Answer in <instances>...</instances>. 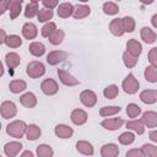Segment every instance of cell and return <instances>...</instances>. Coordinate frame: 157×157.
Masks as SVG:
<instances>
[{
  "label": "cell",
  "mask_w": 157,
  "mask_h": 157,
  "mask_svg": "<svg viewBox=\"0 0 157 157\" xmlns=\"http://www.w3.org/2000/svg\"><path fill=\"white\" fill-rule=\"evenodd\" d=\"M6 131H7V134L10 136L18 139V137H22L23 134L27 131V125L22 120H16V121H12V123H10L7 125Z\"/></svg>",
  "instance_id": "cell-1"
},
{
  "label": "cell",
  "mask_w": 157,
  "mask_h": 157,
  "mask_svg": "<svg viewBox=\"0 0 157 157\" xmlns=\"http://www.w3.org/2000/svg\"><path fill=\"white\" fill-rule=\"evenodd\" d=\"M45 72L44 65L40 61H31L27 65V75L32 78H37Z\"/></svg>",
  "instance_id": "cell-2"
},
{
  "label": "cell",
  "mask_w": 157,
  "mask_h": 157,
  "mask_svg": "<svg viewBox=\"0 0 157 157\" xmlns=\"http://www.w3.org/2000/svg\"><path fill=\"white\" fill-rule=\"evenodd\" d=\"M123 88H124V92L128 94H132L139 90V81L135 78L132 74H129L126 78L123 81Z\"/></svg>",
  "instance_id": "cell-3"
},
{
  "label": "cell",
  "mask_w": 157,
  "mask_h": 157,
  "mask_svg": "<svg viewBox=\"0 0 157 157\" xmlns=\"http://www.w3.org/2000/svg\"><path fill=\"white\" fill-rule=\"evenodd\" d=\"M1 115L4 119H10V118H13L16 115V105L13 102H10V101H6V102H2L1 104Z\"/></svg>",
  "instance_id": "cell-4"
},
{
  "label": "cell",
  "mask_w": 157,
  "mask_h": 157,
  "mask_svg": "<svg viewBox=\"0 0 157 157\" xmlns=\"http://www.w3.org/2000/svg\"><path fill=\"white\" fill-rule=\"evenodd\" d=\"M80 99L82 102L83 105L86 107H93L97 102V96L93 91H90V90H86V91H82L81 94H80Z\"/></svg>",
  "instance_id": "cell-5"
},
{
  "label": "cell",
  "mask_w": 157,
  "mask_h": 157,
  "mask_svg": "<svg viewBox=\"0 0 157 157\" xmlns=\"http://www.w3.org/2000/svg\"><path fill=\"white\" fill-rule=\"evenodd\" d=\"M40 88H42L43 93H45V94H48V96L55 94V93L58 92V90H59L58 83H56L53 78H47V80H44V81L42 82V85H40Z\"/></svg>",
  "instance_id": "cell-6"
},
{
  "label": "cell",
  "mask_w": 157,
  "mask_h": 157,
  "mask_svg": "<svg viewBox=\"0 0 157 157\" xmlns=\"http://www.w3.org/2000/svg\"><path fill=\"white\" fill-rule=\"evenodd\" d=\"M67 58V53L66 52H63V50H54L52 53L48 54L47 56V61L50 64V65H56L58 63L63 61L64 59Z\"/></svg>",
  "instance_id": "cell-7"
},
{
  "label": "cell",
  "mask_w": 157,
  "mask_h": 157,
  "mask_svg": "<svg viewBox=\"0 0 157 157\" xmlns=\"http://www.w3.org/2000/svg\"><path fill=\"white\" fill-rule=\"evenodd\" d=\"M58 76L60 78V81L66 86H76V85H78V80L75 78L72 75H70L69 72H66L64 70H58Z\"/></svg>",
  "instance_id": "cell-8"
},
{
  "label": "cell",
  "mask_w": 157,
  "mask_h": 157,
  "mask_svg": "<svg viewBox=\"0 0 157 157\" xmlns=\"http://www.w3.org/2000/svg\"><path fill=\"white\" fill-rule=\"evenodd\" d=\"M71 121L76 125H82L87 121V113L82 109H75L71 113Z\"/></svg>",
  "instance_id": "cell-9"
},
{
  "label": "cell",
  "mask_w": 157,
  "mask_h": 157,
  "mask_svg": "<svg viewBox=\"0 0 157 157\" xmlns=\"http://www.w3.org/2000/svg\"><path fill=\"white\" fill-rule=\"evenodd\" d=\"M22 148V145L21 142H17V141H12V142H9L5 145L4 147V151H5V155L9 156V157H13L16 156Z\"/></svg>",
  "instance_id": "cell-10"
},
{
  "label": "cell",
  "mask_w": 157,
  "mask_h": 157,
  "mask_svg": "<svg viewBox=\"0 0 157 157\" xmlns=\"http://www.w3.org/2000/svg\"><path fill=\"white\" fill-rule=\"evenodd\" d=\"M124 124V120L121 118H113V119H105L101 123V125L108 130H117Z\"/></svg>",
  "instance_id": "cell-11"
},
{
  "label": "cell",
  "mask_w": 157,
  "mask_h": 157,
  "mask_svg": "<svg viewBox=\"0 0 157 157\" xmlns=\"http://www.w3.org/2000/svg\"><path fill=\"white\" fill-rule=\"evenodd\" d=\"M144 124L147 128H156L157 126V113L155 112H145L142 114V119Z\"/></svg>",
  "instance_id": "cell-12"
},
{
  "label": "cell",
  "mask_w": 157,
  "mask_h": 157,
  "mask_svg": "<svg viewBox=\"0 0 157 157\" xmlns=\"http://www.w3.org/2000/svg\"><path fill=\"white\" fill-rule=\"evenodd\" d=\"M22 34L28 40L36 38V36H37V27H36V25H33L31 22L25 23L23 27H22Z\"/></svg>",
  "instance_id": "cell-13"
},
{
  "label": "cell",
  "mask_w": 157,
  "mask_h": 157,
  "mask_svg": "<svg viewBox=\"0 0 157 157\" xmlns=\"http://www.w3.org/2000/svg\"><path fill=\"white\" fill-rule=\"evenodd\" d=\"M54 132H55V135H56L58 137H60V139H69V137H71L72 134H74V131H72V129H71L70 126L63 125V124H61V125H58V126L55 128Z\"/></svg>",
  "instance_id": "cell-14"
},
{
  "label": "cell",
  "mask_w": 157,
  "mask_h": 157,
  "mask_svg": "<svg viewBox=\"0 0 157 157\" xmlns=\"http://www.w3.org/2000/svg\"><path fill=\"white\" fill-rule=\"evenodd\" d=\"M140 98L144 103L146 104H152L157 101V91H153V90H145L141 92L140 94Z\"/></svg>",
  "instance_id": "cell-15"
},
{
  "label": "cell",
  "mask_w": 157,
  "mask_h": 157,
  "mask_svg": "<svg viewBox=\"0 0 157 157\" xmlns=\"http://www.w3.org/2000/svg\"><path fill=\"white\" fill-rule=\"evenodd\" d=\"M20 102L26 108H33L37 104V98H36V96L33 93L27 92V93H25L23 96L20 97Z\"/></svg>",
  "instance_id": "cell-16"
},
{
  "label": "cell",
  "mask_w": 157,
  "mask_h": 157,
  "mask_svg": "<svg viewBox=\"0 0 157 157\" xmlns=\"http://www.w3.org/2000/svg\"><path fill=\"white\" fill-rule=\"evenodd\" d=\"M118 153H119V148L114 144L104 145L101 150V155L103 157H115V156H118Z\"/></svg>",
  "instance_id": "cell-17"
},
{
  "label": "cell",
  "mask_w": 157,
  "mask_h": 157,
  "mask_svg": "<svg viewBox=\"0 0 157 157\" xmlns=\"http://www.w3.org/2000/svg\"><path fill=\"white\" fill-rule=\"evenodd\" d=\"M109 29L114 36H121L125 31H124V26H123V20L120 18H115L110 22L109 25Z\"/></svg>",
  "instance_id": "cell-18"
},
{
  "label": "cell",
  "mask_w": 157,
  "mask_h": 157,
  "mask_svg": "<svg viewBox=\"0 0 157 157\" xmlns=\"http://www.w3.org/2000/svg\"><path fill=\"white\" fill-rule=\"evenodd\" d=\"M74 13V6L69 2H64L60 4L58 7V15L63 18H67L69 16H71Z\"/></svg>",
  "instance_id": "cell-19"
},
{
  "label": "cell",
  "mask_w": 157,
  "mask_h": 157,
  "mask_svg": "<svg viewBox=\"0 0 157 157\" xmlns=\"http://www.w3.org/2000/svg\"><path fill=\"white\" fill-rule=\"evenodd\" d=\"M22 1L23 0H10L9 9H10V17H11V20H15L20 15Z\"/></svg>",
  "instance_id": "cell-20"
},
{
  "label": "cell",
  "mask_w": 157,
  "mask_h": 157,
  "mask_svg": "<svg viewBox=\"0 0 157 157\" xmlns=\"http://www.w3.org/2000/svg\"><path fill=\"white\" fill-rule=\"evenodd\" d=\"M141 38L147 44H151V43H153L156 40V33L150 27H142L141 28Z\"/></svg>",
  "instance_id": "cell-21"
},
{
  "label": "cell",
  "mask_w": 157,
  "mask_h": 157,
  "mask_svg": "<svg viewBox=\"0 0 157 157\" xmlns=\"http://www.w3.org/2000/svg\"><path fill=\"white\" fill-rule=\"evenodd\" d=\"M126 49H128V52H130L132 55L139 56L140 53H141V50H142V47H141V44H140L137 40H135V39H129L128 43H126Z\"/></svg>",
  "instance_id": "cell-22"
},
{
  "label": "cell",
  "mask_w": 157,
  "mask_h": 157,
  "mask_svg": "<svg viewBox=\"0 0 157 157\" xmlns=\"http://www.w3.org/2000/svg\"><path fill=\"white\" fill-rule=\"evenodd\" d=\"M76 148H77L78 152H81V153H83V155H88V156L93 155V147H92V145H91L90 142H87V141H77Z\"/></svg>",
  "instance_id": "cell-23"
},
{
  "label": "cell",
  "mask_w": 157,
  "mask_h": 157,
  "mask_svg": "<svg viewBox=\"0 0 157 157\" xmlns=\"http://www.w3.org/2000/svg\"><path fill=\"white\" fill-rule=\"evenodd\" d=\"M28 49H29V53H31L32 55H34V56H42V55L44 54V52H45L44 45H43L42 43H39V42H33V43H31Z\"/></svg>",
  "instance_id": "cell-24"
},
{
  "label": "cell",
  "mask_w": 157,
  "mask_h": 157,
  "mask_svg": "<svg viewBox=\"0 0 157 157\" xmlns=\"http://www.w3.org/2000/svg\"><path fill=\"white\" fill-rule=\"evenodd\" d=\"M5 63L10 69H15L20 64V55L16 53H9L5 56Z\"/></svg>",
  "instance_id": "cell-25"
},
{
  "label": "cell",
  "mask_w": 157,
  "mask_h": 157,
  "mask_svg": "<svg viewBox=\"0 0 157 157\" xmlns=\"http://www.w3.org/2000/svg\"><path fill=\"white\" fill-rule=\"evenodd\" d=\"M9 88L12 93H20L23 90H26V82L22 81V80H13V81L10 82Z\"/></svg>",
  "instance_id": "cell-26"
},
{
  "label": "cell",
  "mask_w": 157,
  "mask_h": 157,
  "mask_svg": "<svg viewBox=\"0 0 157 157\" xmlns=\"http://www.w3.org/2000/svg\"><path fill=\"white\" fill-rule=\"evenodd\" d=\"M90 12H91V10H90L88 6H86V5H80V6H77V7L74 10V13H72V15H74L75 18L80 20V18H85L86 16H88Z\"/></svg>",
  "instance_id": "cell-27"
},
{
  "label": "cell",
  "mask_w": 157,
  "mask_h": 157,
  "mask_svg": "<svg viewBox=\"0 0 157 157\" xmlns=\"http://www.w3.org/2000/svg\"><path fill=\"white\" fill-rule=\"evenodd\" d=\"M26 134H27V139L31 140V141H33V140H37V139L40 136V129H39L37 125L32 124V125L27 126Z\"/></svg>",
  "instance_id": "cell-28"
},
{
  "label": "cell",
  "mask_w": 157,
  "mask_h": 157,
  "mask_svg": "<svg viewBox=\"0 0 157 157\" xmlns=\"http://www.w3.org/2000/svg\"><path fill=\"white\" fill-rule=\"evenodd\" d=\"M126 128L128 129H131V130H135L140 135L144 134V131H145L144 121L142 120H132V121H129V123H126Z\"/></svg>",
  "instance_id": "cell-29"
},
{
  "label": "cell",
  "mask_w": 157,
  "mask_h": 157,
  "mask_svg": "<svg viewBox=\"0 0 157 157\" xmlns=\"http://www.w3.org/2000/svg\"><path fill=\"white\" fill-rule=\"evenodd\" d=\"M123 60H124L125 66H128V67H134V66L136 65V63H137V56L132 55L130 52L126 50V52L123 54Z\"/></svg>",
  "instance_id": "cell-30"
},
{
  "label": "cell",
  "mask_w": 157,
  "mask_h": 157,
  "mask_svg": "<svg viewBox=\"0 0 157 157\" xmlns=\"http://www.w3.org/2000/svg\"><path fill=\"white\" fill-rule=\"evenodd\" d=\"M145 77L148 82H157V67L147 66L145 70Z\"/></svg>",
  "instance_id": "cell-31"
},
{
  "label": "cell",
  "mask_w": 157,
  "mask_h": 157,
  "mask_svg": "<svg viewBox=\"0 0 157 157\" xmlns=\"http://www.w3.org/2000/svg\"><path fill=\"white\" fill-rule=\"evenodd\" d=\"M38 12H39V10H38L37 2H29V4L26 6L25 16L28 17V18H32V17H34L36 15H38Z\"/></svg>",
  "instance_id": "cell-32"
},
{
  "label": "cell",
  "mask_w": 157,
  "mask_h": 157,
  "mask_svg": "<svg viewBox=\"0 0 157 157\" xmlns=\"http://www.w3.org/2000/svg\"><path fill=\"white\" fill-rule=\"evenodd\" d=\"M64 36L65 34H64V31L63 29H55V32L49 37V42L52 44H54V45H58V44H60L63 42Z\"/></svg>",
  "instance_id": "cell-33"
},
{
  "label": "cell",
  "mask_w": 157,
  "mask_h": 157,
  "mask_svg": "<svg viewBox=\"0 0 157 157\" xmlns=\"http://www.w3.org/2000/svg\"><path fill=\"white\" fill-rule=\"evenodd\" d=\"M6 45L10 47V48H18L21 44H22V39L16 36V34H12V36H9L6 37V40H5Z\"/></svg>",
  "instance_id": "cell-34"
},
{
  "label": "cell",
  "mask_w": 157,
  "mask_h": 157,
  "mask_svg": "<svg viewBox=\"0 0 157 157\" xmlns=\"http://www.w3.org/2000/svg\"><path fill=\"white\" fill-rule=\"evenodd\" d=\"M118 93H119V90H118V87H117L115 85H110V86L105 87L104 91H103L104 97L108 98V99H113V98H115V97L118 96Z\"/></svg>",
  "instance_id": "cell-35"
},
{
  "label": "cell",
  "mask_w": 157,
  "mask_h": 157,
  "mask_svg": "<svg viewBox=\"0 0 157 157\" xmlns=\"http://www.w3.org/2000/svg\"><path fill=\"white\" fill-rule=\"evenodd\" d=\"M119 112H120V107L110 105V107H103V108H101L99 114L102 117H109V115H114V114H117Z\"/></svg>",
  "instance_id": "cell-36"
},
{
  "label": "cell",
  "mask_w": 157,
  "mask_h": 157,
  "mask_svg": "<svg viewBox=\"0 0 157 157\" xmlns=\"http://www.w3.org/2000/svg\"><path fill=\"white\" fill-rule=\"evenodd\" d=\"M37 155L39 157H50L53 156V150L48 145H39L37 147Z\"/></svg>",
  "instance_id": "cell-37"
},
{
  "label": "cell",
  "mask_w": 157,
  "mask_h": 157,
  "mask_svg": "<svg viewBox=\"0 0 157 157\" xmlns=\"http://www.w3.org/2000/svg\"><path fill=\"white\" fill-rule=\"evenodd\" d=\"M140 113H141V108H140L137 104H135V103H130V104L126 107V114H128V117H130V118H136Z\"/></svg>",
  "instance_id": "cell-38"
},
{
  "label": "cell",
  "mask_w": 157,
  "mask_h": 157,
  "mask_svg": "<svg viewBox=\"0 0 157 157\" xmlns=\"http://www.w3.org/2000/svg\"><path fill=\"white\" fill-rule=\"evenodd\" d=\"M55 29H56L55 23H54V22H48V23L44 25V27L42 28V36L49 38V37L55 32Z\"/></svg>",
  "instance_id": "cell-39"
},
{
  "label": "cell",
  "mask_w": 157,
  "mask_h": 157,
  "mask_svg": "<svg viewBox=\"0 0 157 157\" xmlns=\"http://www.w3.org/2000/svg\"><path fill=\"white\" fill-rule=\"evenodd\" d=\"M52 17H53V11H52V9H42V10H39V12H38V20H39L40 22H45V21L50 20Z\"/></svg>",
  "instance_id": "cell-40"
},
{
  "label": "cell",
  "mask_w": 157,
  "mask_h": 157,
  "mask_svg": "<svg viewBox=\"0 0 157 157\" xmlns=\"http://www.w3.org/2000/svg\"><path fill=\"white\" fill-rule=\"evenodd\" d=\"M135 140V136L132 132H123L120 136H119V142L121 145H130L132 141Z\"/></svg>",
  "instance_id": "cell-41"
},
{
  "label": "cell",
  "mask_w": 157,
  "mask_h": 157,
  "mask_svg": "<svg viewBox=\"0 0 157 157\" xmlns=\"http://www.w3.org/2000/svg\"><path fill=\"white\" fill-rule=\"evenodd\" d=\"M141 151L144 152V156H150V157H157V147L152 146V145H144Z\"/></svg>",
  "instance_id": "cell-42"
},
{
  "label": "cell",
  "mask_w": 157,
  "mask_h": 157,
  "mask_svg": "<svg viewBox=\"0 0 157 157\" xmlns=\"http://www.w3.org/2000/svg\"><path fill=\"white\" fill-rule=\"evenodd\" d=\"M103 11H104L107 15H115V13H118L119 7H118V5H115L114 2H105V4L103 5Z\"/></svg>",
  "instance_id": "cell-43"
},
{
  "label": "cell",
  "mask_w": 157,
  "mask_h": 157,
  "mask_svg": "<svg viewBox=\"0 0 157 157\" xmlns=\"http://www.w3.org/2000/svg\"><path fill=\"white\" fill-rule=\"evenodd\" d=\"M123 20V26H124V31L125 32H132L135 28V21L132 17H124Z\"/></svg>",
  "instance_id": "cell-44"
},
{
  "label": "cell",
  "mask_w": 157,
  "mask_h": 157,
  "mask_svg": "<svg viewBox=\"0 0 157 157\" xmlns=\"http://www.w3.org/2000/svg\"><path fill=\"white\" fill-rule=\"evenodd\" d=\"M148 60L150 63L157 67V48H152L148 53Z\"/></svg>",
  "instance_id": "cell-45"
},
{
  "label": "cell",
  "mask_w": 157,
  "mask_h": 157,
  "mask_svg": "<svg viewBox=\"0 0 157 157\" xmlns=\"http://www.w3.org/2000/svg\"><path fill=\"white\" fill-rule=\"evenodd\" d=\"M43 5L48 9H54L58 5V0H43Z\"/></svg>",
  "instance_id": "cell-46"
},
{
  "label": "cell",
  "mask_w": 157,
  "mask_h": 157,
  "mask_svg": "<svg viewBox=\"0 0 157 157\" xmlns=\"http://www.w3.org/2000/svg\"><path fill=\"white\" fill-rule=\"evenodd\" d=\"M10 5V0H0V13H4Z\"/></svg>",
  "instance_id": "cell-47"
},
{
  "label": "cell",
  "mask_w": 157,
  "mask_h": 157,
  "mask_svg": "<svg viewBox=\"0 0 157 157\" xmlns=\"http://www.w3.org/2000/svg\"><path fill=\"white\" fill-rule=\"evenodd\" d=\"M132 156H144V152L141 150H131L126 152V157H132Z\"/></svg>",
  "instance_id": "cell-48"
},
{
  "label": "cell",
  "mask_w": 157,
  "mask_h": 157,
  "mask_svg": "<svg viewBox=\"0 0 157 157\" xmlns=\"http://www.w3.org/2000/svg\"><path fill=\"white\" fill-rule=\"evenodd\" d=\"M150 139H151L152 141L157 142V130H153V131L150 132Z\"/></svg>",
  "instance_id": "cell-49"
},
{
  "label": "cell",
  "mask_w": 157,
  "mask_h": 157,
  "mask_svg": "<svg viewBox=\"0 0 157 157\" xmlns=\"http://www.w3.org/2000/svg\"><path fill=\"white\" fill-rule=\"evenodd\" d=\"M151 22H152L153 27H156V28H157V13L152 16V18H151Z\"/></svg>",
  "instance_id": "cell-50"
},
{
  "label": "cell",
  "mask_w": 157,
  "mask_h": 157,
  "mask_svg": "<svg viewBox=\"0 0 157 157\" xmlns=\"http://www.w3.org/2000/svg\"><path fill=\"white\" fill-rule=\"evenodd\" d=\"M0 32H1V39H0V42H1V43H5V40H6V36H5V31H4V29H1Z\"/></svg>",
  "instance_id": "cell-51"
},
{
  "label": "cell",
  "mask_w": 157,
  "mask_h": 157,
  "mask_svg": "<svg viewBox=\"0 0 157 157\" xmlns=\"http://www.w3.org/2000/svg\"><path fill=\"white\" fill-rule=\"evenodd\" d=\"M27 156L33 157V153H32L31 151H26V152H23V153H22V157H27Z\"/></svg>",
  "instance_id": "cell-52"
},
{
  "label": "cell",
  "mask_w": 157,
  "mask_h": 157,
  "mask_svg": "<svg viewBox=\"0 0 157 157\" xmlns=\"http://www.w3.org/2000/svg\"><path fill=\"white\" fill-rule=\"evenodd\" d=\"M142 4H145V5H150V4H152L153 2V0H140Z\"/></svg>",
  "instance_id": "cell-53"
},
{
  "label": "cell",
  "mask_w": 157,
  "mask_h": 157,
  "mask_svg": "<svg viewBox=\"0 0 157 157\" xmlns=\"http://www.w3.org/2000/svg\"><path fill=\"white\" fill-rule=\"evenodd\" d=\"M78 1H82V2H86V1H88V0H78Z\"/></svg>",
  "instance_id": "cell-54"
},
{
  "label": "cell",
  "mask_w": 157,
  "mask_h": 157,
  "mask_svg": "<svg viewBox=\"0 0 157 157\" xmlns=\"http://www.w3.org/2000/svg\"><path fill=\"white\" fill-rule=\"evenodd\" d=\"M31 1H32V2H37L38 0H31Z\"/></svg>",
  "instance_id": "cell-55"
}]
</instances>
